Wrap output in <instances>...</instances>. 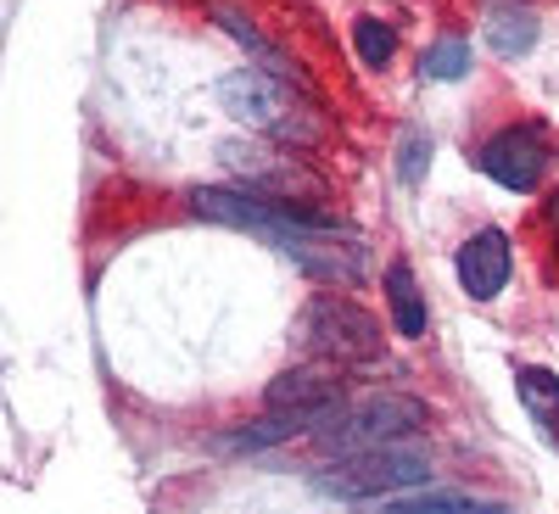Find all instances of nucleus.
<instances>
[{
	"mask_svg": "<svg viewBox=\"0 0 559 514\" xmlns=\"http://www.w3.org/2000/svg\"><path fill=\"white\" fill-rule=\"evenodd\" d=\"M381 514H509V509L481 503V498H448V492H431V498H397V503H386Z\"/></svg>",
	"mask_w": 559,
	"mask_h": 514,
	"instance_id": "12",
	"label": "nucleus"
},
{
	"mask_svg": "<svg viewBox=\"0 0 559 514\" xmlns=\"http://www.w3.org/2000/svg\"><path fill=\"white\" fill-rule=\"evenodd\" d=\"M459 286L464 291H471L476 302H492L503 286H509V268H515V252H509V236H503V229H476V236L471 241H464L459 247Z\"/></svg>",
	"mask_w": 559,
	"mask_h": 514,
	"instance_id": "7",
	"label": "nucleus"
},
{
	"mask_svg": "<svg viewBox=\"0 0 559 514\" xmlns=\"http://www.w3.org/2000/svg\"><path fill=\"white\" fill-rule=\"evenodd\" d=\"M426 168H431V134L426 129H403V140H397V174L408 184H419Z\"/></svg>",
	"mask_w": 559,
	"mask_h": 514,
	"instance_id": "14",
	"label": "nucleus"
},
{
	"mask_svg": "<svg viewBox=\"0 0 559 514\" xmlns=\"http://www.w3.org/2000/svg\"><path fill=\"white\" fill-rule=\"evenodd\" d=\"M353 45H358V57H364L369 68H386L392 51H397V34H392L381 17H358V23H353Z\"/></svg>",
	"mask_w": 559,
	"mask_h": 514,
	"instance_id": "13",
	"label": "nucleus"
},
{
	"mask_svg": "<svg viewBox=\"0 0 559 514\" xmlns=\"http://www.w3.org/2000/svg\"><path fill=\"white\" fill-rule=\"evenodd\" d=\"M218 101L236 112L252 129H269L280 140H319V123L308 118V107L297 101V84L274 79L269 68H241V73H224L218 79Z\"/></svg>",
	"mask_w": 559,
	"mask_h": 514,
	"instance_id": "1",
	"label": "nucleus"
},
{
	"mask_svg": "<svg viewBox=\"0 0 559 514\" xmlns=\"http://www.w3.org/2000/svg\"><path fill=\"white\" fill-rule=\"evenodd\" d=\"M471 73V45H464L459 34H442L426 57H419V79L426 84H453Z\"/></svg>",
	"mask_w": 559,
	"mask_h": 514,
	"instance_id": "11",
	"label": "nucleus"
},
{
	"mask_svg": "<svg viewBox=\"0 0 559 514\" xmlns=\"http://www.w3.org/2000/svg\"><path fill=\"white\" fill-rule=\"evenodd\" d=\"M548 229H554V241H559V184H554V196H548Z\"/></svg>",
	"mask_w": 559,
	"mask_h": 514,
	"instance_id": "15",
	"label": "nucleus"
},
{
	"mask_svg": "<svg viewBox=\"0 0 559 514\" xmlns=\"http://www.w3.org/2000/svg\"><path fill=\"white\" fill-rule=\"evenodd\" d=\"M302 347L336 363H381L386 358V336L376 313L353 297H313L302 308Z\"/></svg>",
	"mask_w": 559,
	"mask_h": 514,
	"instance_id": "2",
	"label": "nucleus"
},
{
	"mask_svg": "<svg viewBox=\"0 0 559 514\" xmlns=\"http://www.w3.org/2000/svg\"><path fill=\"white\" fill-rule=\"evenodd\" d=\"M386 302H392V324H397L408 342L426 336V297H419V279H414L408 263H392L386 268Z\"/></svg>",
	"mask_w": 559,
	"mask_h": 514,
	"instance_id": "9",
	"label": "nucleus"
},
{
	"mask_svg": "<svg viewBox=\"0 0 559 514\" xmlns=\"http://www.w3.org/2000/svg\"><path fill=\"white\" fill-rule=\"evenodd\" d=\"M515 386H521L526 414L537 419V431L559 447V375H554V369H521Z\"/></svg>",
	"mask_w": 559,
	"mask_h": 514,
	"instance_id": "10",
	"label": "nucleus"
},
{
	"mask_svg": "<svg viewBox=\"0 0 559 514\" xmlns=\"http://www.w3.org/2000/svg\"><path fill=\"white\" fill-rule=\"evenodd\" d=\"M481 174L503 191H537V179L548 174V134L543 123H509L481 146Z\"/></svg>",
	"mask_w": 559,
	"mask_h": 514,
	"instance_id": "5",
	"label": "nucleus"
},
{
	"mask_svg": "<svg viewBox=\"0 0 559 514\" xmlns=\"http://www.w3.org/2000/svg\"><path fill=\"white\" fill-rule=\"evenodd\" d=\"M426 481H431V458L403 447V442L347 453L324 470V487L342 492V498H381V492H408V487H426Z\"/></svg>",
	"mask_w": 559,
	"mask_h": 514,
	"instance_id": "4",
	"label": "nucleus"
},
{
	"mask_svg": "<svg viewBox=\"0 0 559 514\" xmlns=\"http://www.w3.org/2000/svg\"><path fill=\"white\" fill-rule=\"evenodd\" d=\"M414 431H426V403H414L403 392H369V397L336 408V419L324 426V447L336 458H347V453L386 447V442L414 437Z\"/></svg>",
	"mask_w": 559,
	"mask_h": 514,
	"instance_id": "3",
	"label": "nucleus"
},
{
	"mask_svg": "<svg viewBox=\"0 0 559 514\" xmlns=\"http://www.w3.org/2000/svg\"><path fill=\"white\" fill-rule=\"evenodd\" d=\"M481 28H487V45L498 57H526L537 45V12H526L521 0H487Z\"/></svg>",
	"mask_w": 559,
	"mask_h": 514,
	"instance_id": "8",
	"label": "nucleus"
},
{
	"mask_svg": "<svg viewBox=\"0 0 559 514\" xmlns=\"http://www.w3.org/2000/svg\"><path fill=\"white\" fill-rule=\"evenodd\" d=\"M342 403H347L342 375H336V369H313V363L274 375L269 392H263V408H269V414H308V419H319V431L336 419Z\"/></svg>",
	"mask_w": 559,
	"mask_h": 514,
	"instance_id": "6",
	"label": "nucleus"
}]
</instances>
